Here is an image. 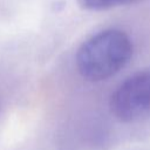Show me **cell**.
I'll list each match as a JSON object with an SVG mask.
<instances>
[{"instance_id": "1", "label": "cell", "mask_w": 150, "mask_h": 150, "mask_svg": "<svg viewBox=\"0 0 150 150\" xmlns=\"http://www.w3.org/2000/svg\"><path fill=\"white\" fill-rule=\"evenodd\" d=\"M132 43L120 29L102 30L84 41L76 53V67L88 81L107 80L130 61Z\"/></svg>"}, {"instance_id": "2", "label": "cell", "mask_w": 150, "mask_h": 150, "mask_svg": "<svg viewBox=\"0 0 150 150\" xmlns=\"http://www.w3.org/2000/svg\"><path fill=\"white\" fill-rule=\"evenodd\" d=\"M112 115L125 123L150 116V70H142L124 80L110 97Z\"/></svg>"}, {"instance_id": "3", "label": "cell", "mask_w": 150, "mask_h": 150, "mask_svg": "<svg viewBox=\"0 0 150 150\" xmlns=\"http://www.w3.org/2000/svg\"><path fill=\"white\" fill-rule=\"evenodd\" d=\"M76 1L82 9L100 12V11H107V9L120 7V6L139 4L145 0H76Z\"/></svg>"}]
</instances>
